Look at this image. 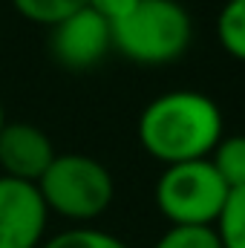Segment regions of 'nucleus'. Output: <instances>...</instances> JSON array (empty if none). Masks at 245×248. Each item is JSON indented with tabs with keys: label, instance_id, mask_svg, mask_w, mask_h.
<instances>
[{
	"label": "nucleus",
	"instance_id": "f257e3e1",
	"mask_svg": "<svg viewBox=\"0 0 245 248\" xmlns=\"http://www.w3.org/2000/svg\"><path fill=\"white\" fill-rule=\"evenodd\" d=\"M222 139V113L216 101L196 90H170L156 95L138 116L141 147L168 165L208 159Z\"/></svg>",
	"mask_w": 245,
	"mask_h": 248
},
{
	"label": "nucleus",
	"instance_id": "f03ea898",
	"mask_svg": "<svg viewBox=\"0 0 245 248\" xmlns=\"http://www.w3.org/2000/svg\"><path fill=\"white\" fill-rule=\"evenodd\" d=\"M190 35V15L179 0H141L127 17L113 23V46L141 66H162L182 58Z\"/></svg>",
	"mask_w": 245,
	"mask_h": 248
},
{
	"label": "nucleus",
	"instance_id": "7ed1b4c3",
	"mask_svg": "<svg viewBox=\"0 0 245 248\" xmlns=\"http://www.w3.org/2000/svg\"><path fill=\"white\" fill-rule=\"evenodd\" d=\"M38 190L46 211L72 222H90L110 208L116 182L98 159L84 153H63L55 156L49 170L41 176Z\"/></svg>",
	"mask_w": 245,
	"mask_h": 248
},
{
	"label": "nucleus",
	"instance_id": "20e7f679",
	"mask_svg": "<svg viewBox=\"0 0 245 248\" xmlns=\"http://www.w3.org/2000/svg\"><path fill=\"white\" fill-rule=\"evenodd\" d=\"M228 193L231 190L211 159H196L162 170L156 182V205L170 225H216Z\"/></svg>",
	"mask_w": 245,
	"mask_h": 248
},
{
	"label": "nucleus",
	"instance_id": "39448f33",
	"mask_svg": "<svg viewBox=\"0 0 245 248\" xmlns=\"http://www.w3.org/2000/svg\"><path fill=\"white\" fill-rule=\"evenodd\" d=\"M113 49V26L90 6L49 26V52L66 69H90Z\"/></svg>",
	"mask_w": 245,
	"mask_h": 248
},
{
	"label": "nucleus",
	"instance_id": "423d86ee",
	"mask_svg": "<svg viewBox=\"0 0 245 248\" xmlns=\"http://www.w3.org/2000/svg\"><path fill=\"white\" fill-rule=\"evenodd\" d=\"M46 219L38 185L0 173V248H41Z\"/></svg>",
	"mask_w": 245,
	"mask_h": 248
},
{
	"label": "nucleus",
	"instance_id": "0eeeda50",
	"mask_svg": "<svg viewBox=\"0 0 245 248\" xmlns=\"http://www.w3.org/2000/svg\"><path fill=\"white\" fill-rule=\"evenodd\" d=\"M52 139L29 122H6L0 130V168L3 176L38 185L41 176L55 162Z\"/></svg>",
	"mask_w": 245,
	"mask_h": 248
},
{
	"label": "nucleus",
	"instance_id": "6e6552de",
	"mask_svg": "<svg viewBox=\"0 0 245 248\" xmlns=\"http://www.w3.org/2000/svg\"><path fill=\"white\" fill-rule=\"evenodd\" d=\"M208 159L216 168V173L222 176V182L228 185V190L245 187V136L219 139V144L214 147Z\"/></svg>",
	"mask_w": 245,
	"mask_h": 248
},
{
	"label": "nucleus",
	"instance_id": "1a4fd4ad",
	"mask_svg": "<svg viewBox=\"0 0 245 248\" xmlns=\"http://www.w3.org/2000/svg\"><path fill=\"white\" fill-rule=\"evenodd\" d=\"M216 38L231 58L245 61V0H225L216 17Z\"/></svg>",
	"mask_w": 245,
	"mask_h": 248
},
{
	"label": "nucleus",
	"instance_id": "9d476101",
	"mask_svg": "<svg viewBox=\"0 0 245 248\" xmlns=\"http://www.w3.org/2000/svg\"><path fill=\"white\" fill-rule=\"evenodd\" d=\"M214 228L219 234L222 248H245V187L228 193L225 208Z\"/></svg>",
	"mask_w": 245,
	"mask_h": 248
},
{
	"label": "nucleus",
	"instance_id": "9b49d317",
	"mask_svg": "<svg viewBox=\"0 0 245 248\" xmlns=\"http://www.w3.org/2000/svg\"><path fill=\"white\" fill-rule=\"evenodd\" d=\"M20 17L41 23V26H55L58 20L69 17L72 12L84 9L87 0H12Z\"/></svg>",
	"mask_w": 245,
	"mask_h": 248
},
{
	"label": "nucleus",
	"instance_id": "f8f14e48",
	"mask_svg": "<svg viewBox=\"0 0 245 248\" xmlns=\"http://www.w3.org/2000/svg\"><path fill=\"white\" fill-rule=\"evenodd\" d=\"M153 248H222L214 225H170Z\"/></svg>",
	"mask_w": 245,
	"mask_h": 248
},
{
	"label": "nucleus",
	"instance_id": "ddd939ff",
	"mask_svg": "<svg viewBox=\"0 0 245 248\" xmlns=\"http://www.w3.org/2000/svg\"><path fill=\"white\" fill-rule=\"evenodd\" d=\"M41 248H127V246L119 237L107 234V231L78 225V228H69V231L55 234L52 240H46Z\"/></svg>",
	"mask_w": 245,
	"mask_h": 248
},
{
	"label": "nucleus",
	"instance_id": "4468645a",
	"mask_svg": "<svg viewBox=\"0 0 245 248\" xmlns=\"http://www.w3.org/2000/svg\"><path fill=\"white\" fill-rule=\"evenodd\" d=\"M138 3H141V0H87V6H90L95 15H101L110 26L119 23L122 17H127Z\"/></svg>",
	"mask_w": 245,
	"mask_h": 248
},
{
	"label": "nucleus",
	"instance_id": "2eb2a0df",
	"mask_svg": "<svg viewBox=\"0 0 245 248\" xmlns=\"http://www.w3.org/2000/svg\"><path fill=\"white\" fill-rule=\"evenodd\" d=\"M3 124H6V110H3V101H0V130H3Z\"/></svg>",
	"mask_w": 245,
	"mask_h": 248
}]
</instances>
